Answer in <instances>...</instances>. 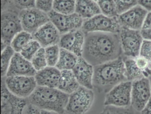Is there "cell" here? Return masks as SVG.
Listing matches in <instances>:
<instances>
[{"label":"cell","mask_w":151,"mask_h":114,"mask_svg":"<svg viewBox=\"0 0 151 114\" xmlns=\"http://www.w3.org/2000/svg\"><path fill=\"white\" fill-rule=\"evenodd\" d=\"M122 56L119 33L91 32L85 34L82 57L93 66Z\"/></svg>","instance_id":"obj_1"},{"label":"cell","mask_w":151,"mask_h":114,"mask_svg":"<svg viewBox=\"0 0 151 114\" xmlns=\"http://www.w3.org/2000/svg\"><path fill=\"white\" fill-rule=\"evenodd\" d=\"M122 57L93 66V85L99 92L106 93L120 83L128 81Z\"/></svg>","instance_id":"obj_2"},{"label":"cell","mask_w":151,"mask_h":114,"mask_svg":"<svg viewBox=\"0 0 151 114\" xmlns=\"http://www.w3.org/2000/svg\"><path fill=\"white\" fill-rule=\"evenodd\" d=\"M69 95L57 88L37 86L28 100L29 103L41 110H50L63 114Z\"/></svg>","instance_id":"obj_3"},{"label":"cell","mask_w":151,"mask_h":114,"mask_svg":"<svg viewBox=\"0 0 151 114\" xmlns=\"http://www.w3.org/2000/svg\"><path fill=\"white\" fill-rule=\"evenodd\" d=\"M94 100L93 90L80 86L70 95L65 112L67 114H85L91 109Z\"/></svg>","instance_id":"obj_4"},{"label":"cell","mask_w":151,"mask_h":114,"mask_svg":"<svg viewBox=\"0 0 151 114\" xmlns=\"http://www.w3.org/2000/svg\"><path fill=\"white\" fill-rule=\"evenodd\" d=\"M121 28L117 17H109L100 14L84 20L81 30L85 34L91 32L119 33Z\"/></svg>","instance_id":"obj_5"},{"label":"cell","mask_w":151,"mask_h":114,"mask_svg":"<svg viewBox=\"0 0 151 114\" xmlns=\"http://www.w3.org/2000/svg\"><path fill=\"white\" fill-rule=\"evenodd\" d=\"M119 34L123 56L134 59L139 56L144 40L140 30L121 27Z\"/></svg>","instance_id":"obj_6"},{"label":"cell","mask_w":151,"mask_h":114,"mask_svg":"<svg viewBox=\"0 0 151 114\" xmlns=\"http://www.w3.org/2000/svg\"><path fill=\"white\" fill-rule=\"evenodd\" d=\"M5 81L7 88L11 93L23 99L28 98L37 86L34 76H6Z\"/></svg>","instance_id":"obj_7"},{"label":"cell","mask_w":151,"mask_h":114,"mask_svg":"<svg viewBox=\"0 0 151 114\" xmlns=\"http://www.w3.org/2000/svg\"><path fill=\"white\" fill-rule=\"evenodd\" d=\"M19 15L23 30L32 35L50 21L47 13L37 7L21 10Z\"/></svg>","instance_id":"obj_8"},{"label":"cell","mask_w":151,"mask_h":114,"mask_svg":"<svg viewBox=\"0 0 151 114\" xmlns=\"http://www.w3.org/2000/svg\"><path fill=\"white\" fill-rule=\"evenodd\" d=\"M23 30L19 14L12 10L2 11L1 15V41L10 45L15 36Z\"/></svg>","instance_id":"obj_9"},{"label":"cell","mask_w":151,"mask_h":114,"mask_svg":"<svg viewBox=\"0 0 151 114\" xmlns=\"http://www.w3.org/2000/svg\"><path fill=\"white\" fill-rule=\"evenodd\" d=\"M132 82H122L106 93L104 105L117 107H126L131 105Z\"/></svg>","instance_id":"obj_10"},{"label":"cell","mask_w":151,"mask_h":114,"mask_svg":"<svg viewBox=\"0 0 151 114\" xmlns=\"http://www.w3.org/2000/svg\"><path fill=\"white\" fill-rule=\"evenodd\" d=\"M47 14L50 22L58 29L61 35L80 30L84 21L76 13L63 14L52 10Z\"/></svg>","instance_id":"obj_11"},{"label":"cell","mask_w":151,"mask_h":114,"mask_svg":"<svg viewBox=\"0 0 151 114\" xmlns=\"http://www.w3.org/2000/svg\"><path fill=\"white\" fill-rule=\"evenodd\" d=\"M1 114H23L29 103L28 98H19L11 93L7 88L5 77L1 81Z\"/></svg>","instance_id":"obj_12"},{"label":"cell","mask_w":151,"mask_h":114,"mask_svg":"<svg viewBox=\"0 0 151 114\" xmlns=\"http://www.w3.org/2000/svg\"><path fill=\"white\" fill-rule=\"evenodd\" d=\"M151 98V89L148 78H142L132 81L131 105L141 111Z\"/></svg>","instance_id":"obj_13"},{"label":"cell","mask_w":151,"mask_h":114,"mask_svg":"<svg viewBox=\"0 0 151 114\" xmlns=\"http://www.w3.org/2000/svg\"><path fill=\"white\" fill-rule=\"evenodd\" d=\"M148 12L139 5L117 16L121 27L140 30Z\"/></svg>","instance_id":"obj_14"},{"label":"cell","mask_w":151,"mask_h":114,"mask_svg":"<svg viewBox=\"0 0 151 114\" xmlns=\"http://www.w3.org/2000/svg\"><path fill=\"white\" fill-rule=\"evenodd\" d=\"M85 38V34L81 29L77 30L61 35L59 45L60 48L82 57Z\"/></svg>","instance_id":"obj_15"},{"label":"cell","mask_w":151,"mask_h":114,"mask_svg":"<svg viewBox=\"0 0 151 114\" xmlns=\"http://www.w3.org/2000/svg\"><path fill=\"white\" fill-rule=\"evenodd\" d=\"M32 36L33 39L42 47L45 48L50 46L59 45L61 35L53 24L49 21L40 28Z\"/></svg>","instance_id":"obj_16"},{"label":"cell","mask_w":151,"mask_h":114,"mask_svg":"<svg viewBox=\"0 0 151 114\" xmlns=\"http://www.w3.org/2000/svg\"><path fill=\"white\" fill-rule=\"evenodd\" d=\"M37 72L30 61L26 60L20 53H15L11 60L6 76H34Z\"/></svg>","instance_id":"obj_17"},{"label":"cell","mask_w":151,"mask_h":114,"mask_svg":"<svg viewBox=\"0 0 151 114\" xmlns=\"http://www.w3.org/2000/svg\"><path fill=\"white\" fill-rule=\"evenodd\" d=\"M72 71L80 86L93 90V66L82 56L78 57L77 63Z\"/></svg>","instance_id":"obj_18"},{"label":"cell","mask_w":151,"mask_h":114,"mask_svg":"<svg viewBox=\"0 0 151 114\" xmlns=\"http://www.w3.org/2000/svg\"><path fill=\"white\" fill-rule=\"evenodd\" d=\"M60 75V71L56 67L47 66L37 71L34 77L37 86L57 88Z\"/></svg>","instance_id":"obj_19"},{"label":"cell","mask_w":151,"mask_h":114,"mask_svg":"<svg viewBox=\"0 0 151 114\" xmlns=\"http://www.w3.org/2000/svg\"><path fill=\"white\" fill-rule=\"evenodd\" d=\"M75 13L84 20L101 14L98 3L93 0H76Z\"/></svg>","instance_id":"obj_20"},{"label":"cell","mask_w":151,"mask_h":114,"mask_svg":"<svg viewBox=\"0 0 151 114\" xmlns=\"http://www.w3.org/2000/svg\"><path fill=\"white\" fill-rule=\"evenodd\" d=\"M80 87L72 70H65L61 71L60 77L57 88L62 92L71 94Z\"/></svg>","instance_id":"obj_21"},{"label":"cell","mask_w":151,"mask_h":114,"mask_svg":"<svg viewBox=\"0 0 151 114\" xmlns=\"http://www.w3.org/2000/svg\"><path fill=\"white\" fill-rule=\"evenodd\" d=\"M78 57L73 53L60 48V55L55 67L59 70H72L77 63Z\"/></svg>","instance_id":"obj_22"},{"label":"cell","mask_w":151,"mask_h":114,"mask_svg":"<svg viewBox=\"0 0 151 114\" xmlns=\"http://www.w3.org/2000/svg\"><path fill=\"white\" fill-rule=\"evenodd\" d=\"M122 57L125 67V76L128 81L132 82L144 77L143 71L138 68L135 59L123 56Z\"/></svg>","instance_id":"obj_23"},{"label":"cell","mask_w":151,"mask_h":114,"mask_svg":"<svg viewBox=\"0 0 151 114\" xmlns=\"http://www.w3.org/2000/svg\"><path fill=\"white\" fill-rule=\"evenodd\" d=\"M33 39L32 34L23 30L15 36L11 41L10 46L15 53H20L23 49Z\"/></svg>","instance_id":"obj_24"},{"label":"cell","mask_w":151,"mask_h":114,"mask_svg":"<svg viewBox=\"0 0 151 114\" xmlns=\"http://www.w3.org/2000/svg\"><path fill=\"white\" fill-rule=\"evenodd\" d=\"M76 0H54L52 10L59 14H71L76 11Z\"/></svg>","instance_id":"obj_25"},{"label":"cell","mask_w":151,"mask_h":114,"mask_svg":"<svg viewBox=\"0 0 151 114\" xmlns=\"http://www.w3.org/2000/svg\"><path fill=\"white\" fill-rule=\"evenodd\" d=\"M15 53V52L10 45L8 46L4 50L1 51V77H4L6 76L7 72L10 65L11 60Z\"/></svg>","instance_id":"obj_26"},{"label":"cell","mask_w":151,"mask_h":114,"mask_svg":"<svg viewBox=\"0 0 151 114\" xmlns=\"http://www.w3.org/2000/svg\"><path fill=\"white\" fill-rule=\"evenodd\" d=\"M97 3L101 14L109 17L118 16L114 0H99Z\"/></svg>","instance_id":"obj_27"},{"label":"cell","mask_w":151,"mask_h":114,"mask_svg":"<svg viewBox=\"0 0 151 114\" xmlns=\"http://www.w3.org/2000/svg\"><path fill=\"white\" fill-rule=\"evenodd\" d=\"M45 48L47 66L55 67L60 57V46L59 45H53Z\"/></svg>","instance_id":"obj_28"},{"label":"cell","mask_w":151,"mask_h":114,"mask_svg":"<svg viewBox=\"0 0 151 114\" xmlns=\"http://www.w3.org/2000/svg\"><path fill=\"white\" fill-rule=\"evenodd\" d=\"M100 114H141L131 105L126 107L105 106Z\"/></svg>","instance_id":"obj_29"},{"label":"cell","mask_w":151,"mask_h":114,"mask_svg":"<svg viewBox=\"0 0 151 114\" xmlns=\"http://www.w3.org/2000/svg\"><path fill=\"white\" fill-rule=\"evenodd\" d=\"M31 62L37 71L41 70L47 66L45 48L41 47L33 56Z\"/></svg>","instance_id":"obj_30"},{"label":"cell","mask_w":151,"mask_h":114,"mask_svg":"<svg viewBox=\"0 0 151 114\" xmlns=\"http://www.w3.org/2000/svg\"><path fill=\"white\" fill-rule=\"evenodd\" d=\"M41 47L40 44L33 39L23 49L20 53L26 60L31 61L33 56Z\"/></svg>","instance_id":"obj_31"},{"label":"cell","mask_w":151,"mask_h":114,"mask_svg":"<svg viewBox=\"0 0 151 114\" xmlns=\"http://www.w3.org/2000/svg\"><path fill=\"white\" fill-rule=\"evenodd\" d=\"M118 15L138 5V0H114Z\"/></svg>","instance_id":"obj_32"},{"label":"cell","mask_w":151,"mask_h":114,"mask_svg":"<svg viewBox=\"0 0 151 114\" xmlns=\"http://www.w3.org/2000/svg\"><path fill=\"white\" fill-rule=\"evenodd\" d=\"M139 56L147 59L151 63V41L144 40L140 48Z\"/></svg>","instance_id":"obj_33"},{"label":"cell","mask_w":151,"mask_h":114,"mask_svg":"<svg viewBox=\"0 0 151 114\" xmlns=\"http://www.w3.org/2000/svg\"><path fill=\"white\" fill-rule=\"evenodd\" d=\"M16 7L20 10L36 7V0H14Z\"/></svg>","instance_id":"obj_34"},{"label":"cell","mask_w":151,"mask_h":114,"mask_svg":"<svg viewBox=\"0 0 151 114\" xmlns=\"http://www.w3.org/2000/svg\"><path fill=\"white\" fill-rule=\"evenodd\" d=\"M54 0H36V7L46 13L52 10Z\"/></svg>","instance_id":"obj_35"},{"label":"cell","mask_w":151,"mask_h":114,"mask_svg":"<svg viewBox=\"0 0 151 114\" xmlns=\"http://www.w3.org/2000/svg\"><path fill=\"white\" fill-rule=\"evenodd\" d=\"M135 62L138 68L143 72L147 69L149 67L150 62L144 57L139 56L135 58Z\"/></svg>","instance_id":"obj_36"},{"label":"cell","mask_w":151,"mask_h":114,"mask_svg":"<svg viewBox=\"0 0 151 114\" xmlns=\"http://www.w3.org/2000/svg\"><path fill=\"white\" fill-rule=\"evenodd\" d=\"M23 114H42L41 110L34 105L28 103L24 110Z\"/></svg>","instance_id":"obj_37"},{"label":"cell","mask_w":151,"mask_h":114,"mask_svg":"<svg viewBox=\"0 0 151 114\" xmlns=\"http://www.w3.org/2000/svg\"><path fill=\"white\" fill-rule=\"evenodd\" d=\"M141 30H151V12H148L147 14Z\"/></svg>","instance_id":"obj_38"},{"label":"cell","mask_w":151,"mask_h":114,"mask_svg":"<svg viewBox=\"0 0 151 114\" xmlns=\"http://www.w3.org/2000/svg\"><path fill=\"white\" fill-rule=\"evenodd\" d=\"M138 5L147 12H151V0H138Z\"/></svg>","instance_id":"obj_39"},{"label":"cell","mask_w":151,"mask_h":114,"mask_svg":"<svg viewBox=\"0 0 151 114\" xmlns=\"http://www.w3.org/2000/svg\"><path fill=\"white\" fill-rule=\"evenodd\" d=\"M140 112L141 114H151V98Z\"/></svg>","instance_id":"obj_40"},{"label":"cell","mask_w":151,"mask_h":114,"mask_svg":"<svg viewBox=\"0 0 151 114\" xmlns=\"http://www.w3.org/2000/svg\"><path fill=\"white\" fill-rule=\"evenodd\" d=\"M11 0H1V10H5V8L10 3Z\"/></svg>","instance_id":"obj_41"},{"label":"cell","mask_w":151,"mask_h":114,"mask_svg":"<svg viewBox=\"0 0 151 114\" xmlns=\"http://www.w3.org/2000/svg\"><path fill=\"white\" fill-rule=\"evenodd\" d=\"M41 114H59L57 112L55 111H50V110H41Z\"/></svg>","instance_id":"obj_42"},{"label":"cell","mask_w":151,"mask_h":114,"mask_svg":"<svg viewBox=\"0 0 151 114\" xmlns=\"http://www.w3.org/2000/svg\"><path fill=\"white\" fill-rule=\"evenodd\" d=\"M148 79H149V81H150V86H151V76L149 77H148Z\"/></svg>","instance_id":"obj_43"},{"label":"cell","mask_w":151,"mask_h":114,"mask_svg":"<svg viewBox=\"0 0 151 114\" xmlns=\"http://www.w3.org/2000/svg\"><path fill=\"white\" fill-rule=\"evenodd\" d=\"M93 1H95V2H97L99 0H93Z\"/></svg>","instance_id":"obj_44"},{"label":"cell","mask_w":151,"mask_h":114,"mask_svg":"<svg viewBox=\"0 0 151 114\" xmlns=\"http://www.w3.org/2000/svg\"><path fill=\"white\" fill-rule=\"evenodd\" d=\"M149 67H150V68H151V63H150V65H149Z\"/></svg>","instance_id":"obj_45"},{"label":"cell","mask_w":151,"mask_h":114,"mask_svg":"<svg viewBox=\"0 0 151 114\" xmlns=\"http://www.w3.org/2000/svg\"></svg>","instance_id":"obj_46"}]
</instances>
